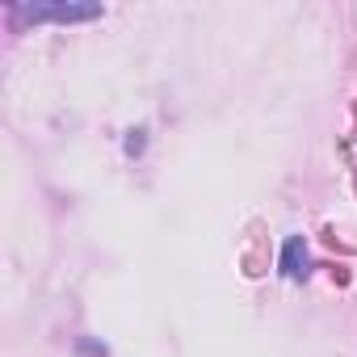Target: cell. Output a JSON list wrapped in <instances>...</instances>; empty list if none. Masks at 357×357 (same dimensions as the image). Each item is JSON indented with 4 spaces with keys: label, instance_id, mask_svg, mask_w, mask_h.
Segmentation results:
<instances>
[{
    "label": "cell",
    "instance_id": "cell-2",
    "mask_svg": "<svg viewBox=\"0 0 357 357\" xmlns=\"http://www.w3.org/2000/svg\"><path fill=\"white\" fill-rule=\"evenodd\" d=\"M307 269H311V261H307V248H303V240L294 236V240H286V248H282V273L286 278H307Z\"/></svg>",
    "mask_w": 357,
    "mask_h": 357
},
{
    "label": "cell",
    "instance_id": "cell-1",
    "mask_svg": "<svg viewBox=\"0 0 357 357\" xmlns=\"http://www.w3.org/2000/svg\"><path fill=\"white\" fill-rule=\"evenodd\" d=\"M13 17L17 22H63V26H72V22H93V17H101V5H13Z\"/></svg>",
    "mask_w": 357,
    "mask_h": 357
}]
</instances>
